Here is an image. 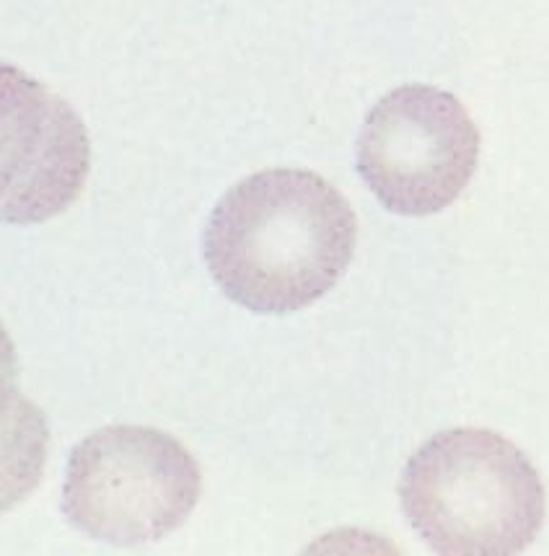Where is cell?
<instances>
[{
  "label": "cell",
  "instance_id": "5b68a950",
  "mask_svg": "<svg viewBox=\"0 0 549 556\" xmlns=\"http://www.w3.org/2000/svg\"><path fill=\"white\" fill-rule=\"evenodd\" d=\"M91 174V138L60 93L0 63V223L39 226L71 210Z\"/></svg>",
  "mask_w": 549,
  "mask_h": 556
},
{
  "label": "cell",
  "instance_id": "277c9868",
  "mask_svg": "<svg viewBox=\"0 0 549 556\" xmlns=\"http://www.w3.org/2000/svg\"><path fill=\"white\" fill-rule=\"evenodd\" d=\"M479 130L453 93L407 84L378 99L358 138V174L386 210L425 218L462 197L479 164Z\"/></svg>",
  "mask_w": 549,
  "mask_h": 556
},
{
  "label": "cell",
  "instance_id": "8992f818",
  "mask_svg": "<svg viewBox=\"0 0 549 556\" xmlns=\"http://www.w3.org/2000/svg\"><path fill=\"white\" fill-rule=\"evenodd\" d=\"M50 458L45 412L18 389V376L0 370V515L37 490Z\"/></svg>",
  "mask_w": 549,
  "mask_h": 556
},
{
  "label": "cell",
  "instance_id": "7a4b0ae2",
  "mask_svg": "<svg viewBox=\"0 0 549 556\" xmlns=\"http://www.w3.org/2000/svg\"><path fill=\"white\" fill-rule=\"evenodd\" d=\"M399 502L436 554H521L545 523L537 469L511 440L485 427L433 435L407 460Z\"/></svg>",
  "mask_w": 549,
  "mask_h": 556
},
{
  "label": "cell",
  "instance_id": "3957f363",
  "mask_svg": "<svg viewBox=\"0 0 549 556\" xmlns=\"http://www.w3.org/2000/svg\"><path fill=\"white\" fill-rule=\"evenodd\" d=\"M202 471L192 451L159 427L107 425L71 451L67 523L110 546L166 539L198 507Z\"/></svg>",
  "mask_w": 549,
  "mask_h": 556
},
{
  "label": "cell",
  "instance_id": "52a82bcc",
  "mask_svg": "<svg viewBox=\"0 0 549 556\" xmlns=\"http://www.w3.org/2000/svg\"><path fill=\"white\" fill-rule=\"evenodd\" d=\"M0 370L11 372V376H18V355H16V344L5 329V324L0 321Z\"/></svg>",
  "mask_w": 549,
  "mask_h": 556
},
{
  "label": "cell",
  "instance_id": "6da1fadb",
  "mask_svg": "<svg viewBox=\"0 0 549 556\" xmlns=\"http://www.w3.org/2000/svg\"><path fill=\"white\" fill-rule=\"evenodd\" d=\"M355 243L358 218L340 189L307 168H264L221 197L205 228V262L223 295L283 316L327 295Z\"/></svg>",
  "mask_w": 549,
  "mask_h": 556
}]
</instances>
